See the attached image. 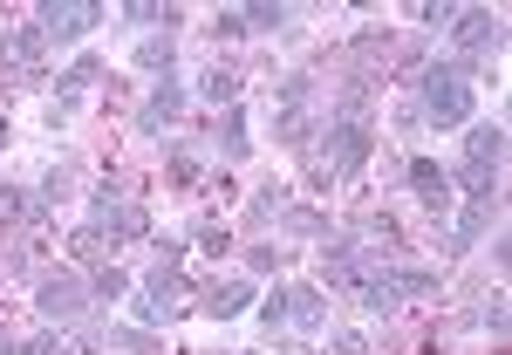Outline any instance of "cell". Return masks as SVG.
Wrapping results in <instances>:
<instances>
[{"label":"cell","instance_id":"1","mask_svg":"<svg viewBox=\"0 0 512 355\" xmlns=\"http://www.w3.org/2000/svg\"><path fill=\"white\" fill-rule=\"evenodd\" d=\"M417 117H431L437 130L472 123V69H458V62L424 69V103H417Z\"/></svg>","mask_w":512,"mask_h":355},{"label":"cell","instance_id":"2","mask_svg":"<svg viewBox=\"0 0 512 355\" xmlns=\"http://www.w3.org/2000/svg\"><path fill=\"white\" fill-rule=\"evenodd\" d=\"M499 164H506V130H499V123H478L472 137H465V192H472V198H492Z\"/></svg>","mask_w":512,"mask_h":355},{"label":"cell","instance_id":"3","mask_svg":"<svg viewBox=\"0 0 512 355\" xmlns=\"http://www.w3.org/2000/svg\"><path fill=\"white\" fill-rule=\"evenodd\" d=\"M96 21H103L96 0H55V7H41V35L48 41H76V35H89Z\"/></svg>","mask_w":512,"mask_h":355},{"label":"cell","instance_id":"4","mask_svg":"<svg viewBox=\"0 0 512 355\" xmlns=\"http://www.w3.org/2000/svg\"><path fill=\"white\" fill-rule=\"evenodd\" d=\"M362 164H369V130L342 117L335 130H328V171H335V178H355Z\"/></svg>","mask_w":512,"mask_h":355},{"label":"cell","instance_id":"5","mask_svg":"<svg viewBox=\"0 0 512 355\" xmlns=\"http://www.w3.org/2000/svg\"><path fill=\"white\" fill-rule=\"evenodd\" d=\"M144 294H151V301H137L144 321H178L185 315V280H178V267H158V274L144 280Z\"/></svg>","mask_w":512,"mask_h":355},{"label":"cell","instance_id":"6","mask_svg":"<svg viewBox=\"0 0 512 355\" xmlns=\"http://www.w3.org/2000/svg\"><path fill=\"white\" fill-rule=\"evenodd\" d=\"M96 226L110 239H137L144 226H151V212L137 205V198H117V192H96Z\"/></svg>","mask_w":512,"mask_h":355},{"label":"cell","instance_id":"7","mask_svg":"<svg viewBox=\"0 0 512 355\" xmlns=\"http://www.w3.org/2000/svg\"><path fill=\"white\" fill-rule=\"evenodd\" d=\"M82 294H89V287H82L76 274H48V280L35 287V308H41L48 321H76V315H82Z\"/></svg>","mask_w":512,"mask_h":355},{"label":"cell","instance_id":"8","mask_svg":"<svg viewBox=\"0 0 512 355\" xmlns=\"http://www.w3.org/2000/svg\"><path fill=\"white\" fill-rule=\"evenodd\" d=\"M458 41L472 48V62H485V55H499V14H485V7H458Z\"/></svg>","mask_w":512,"mask_h":355},{"label":"cell","instance_id":"9","mask_svg":"<svg viewBox=\"0 0 512 355\" xmlns=\"http://www.w3.org/2000/svg\"><path fill=\"white\" fill-rule=\"evenodd\" d=\"M178 110H185V89H178V82H158V89H151V103L137 110V130H144V137H158L164 123H178Z\"/></svg>","mask_w":512,"mask_h":355},{"label":"cell","instance_id":"10","mask_svg":"<svg viewBox=\"0 0 512 355\" xmlns=\"http://www.w3.org/2000/svg\"><path fill=\"white\" fill-rule=\"evenodd\" d=\"M246 301H253V287H246V280H212L198 308H205L212 321H233V315H246Z\"/></svg>","mask_w":512,"mask_h":355},{"label":"cell","instance_id":"11","mask_svg":"<svg viewBox=\"0 0 512 355\" xmlns=\"http://www.w3.org/2000/svg\"><path fill=\"white\" fill-rule=\"evenodd\" d=\"M410 185H417V198H424V205H431L437 219H444V212H451V178H444V171H437L431 158H417V164H410Z\"/></svg>","mask_w":512,"mask_h":355},{"label":"cell","instance_id":"12","mask_svg":"<svg viewBox=\"0 0 512 355\" xmlns=\"http://www.w3.org/2000/svg\"><path fill=\"white\" fill-rule=\"evenodd\" d=\"M41 28H21V35H7L0 41V62H7V69H35V55H41Z\"/></svg>","mask_w":512,"mask_h":355},{"label":"cell","instance_id":"13","mask_svg":"<svg viewBox=\"0 0 512 355\" xmlns=\"http://www.w3.org/2000/svg\"><path fill=\"white\" fill-rule=\"evenodd\" d=\"M321 315H328V301H321L315 287H294V294H287V321H294V328H321Z\"/></svg>","mask_w":512,"mask_h":355},{"label":"cell","instance_id":"14","mask_svg":"<svg viewBox=\"0 0 512 355\" xmlns=\"http://www.w3.org/2000/svg\"><path fill=\"white\" fill-rule=\"evenodd\" d=\"M171 62H178V41L171 35H151L144 48H137V69H171Z\"/></svg>","mask_w":512,"mask_h":355},{"label":"cell","instance_id":"15","mask_svg":"<svg viewBox=\"0 0 512 355\" xmlns=\"http://www.w3.org/2000/svg\"><path fill=\"white\" fill-rule=\"evenodd\" d=\"M96 69H103V62H96V55H82L76 69H69V76H62V96H82V89H89V82H96Z\"/></svg>","mask_w":512,"mask_h":355},{"label":"cell","instance_id":"16","mask_svg":"<svg viewBox=\"0 0 512 355\" xmlns=\"http://www.w3.org/2000/svg\"><path fill=\"white\" fill-rule=\"evenodd\" d=\"M219 144H226V158H246V151H253V137H246V117H226V137H219Z\"/></svg>","mask_w":512,"mask_h":355},{"label":"cell","instance_id":"17","mask_svg":"<svg viewBox=\"0 0 512 355\" xmlns=\"http://www.w3.org/2000/svg\"><path fill=\"white\" fill-rule=\"evenodd\" d=\"M123 287H130V280H123L117 267H96V280H89V294H96V301H117Z\"/></svg>","mask_w":512,"mask_h":355},{"label":"cell","instance_id":"18","mask_svg":"<svg viewBox=\"0 0 512 355\" xmlns=\"http://www.w3.org/2000/svg\"><path fill=\"white\" fill-rule=\"evenodd\" d=\"M103 342H110V349H130V355H158V349H151V335H137V328H110Z\"/></svg>","mask_w":512,"mask_h":355},{"label":"cell","instance_id":"19","mask_svg":"<svg viewBox=\"0 0 512 355\" xmlns=\"http://www.w3.org/2000/svg\"><path fill=\"white\" fill-rule=\"evenodd\" d=\"M205 96H212V103H233V96H239V76L212 69V76H205Z\"/></svg>","mask_w":512,"mask_h":355},{"label":"cell","instance_id":"20","mask_svg":"<svg viewBox=\"0 0 512 355\" xmlns=\"http://www.w3.org/2000/svg\"><path fill=\"white\" fill-rule=\"evenodd\" d=\"M239 21H253V28H280V21H287V7H267V0H260V7H246Z\"/></svg>","mask_w":512,"mask_h":355},{"label":"cell","instance_id":"21","mask_svg":"<svg viewBox=\"0 0 512 355\" xmlns=\"http://www.w3.org/2000/svg\"><path fill=\"white\" fill-rule=\"evenodd\" d=\"M89 349H96V335H82L76 349H69V342H55V335H48V342H41V349H35V355H89Z\"/></svg>","mask_w":512,"mask_h":355},{"label":"cell","instance_id":"22","mask_svg":"<svg viewBox=\"0 0 512 355\" xmlns=\"http://www.w3.org/2000/svg\"><path fill=\"white\" fill-rule=\"evenodd\" d=\"M158 14H164L158 0H130V7H123V21H158Z\"/></svg>","mask_w":512,"mask_h":355},{"label":"cell","instance_id":"23","mask_svg":"<svg viewBox=\"0 0 512 355\" xmlns=\"http://www.w3.org/2000/svg\"><path fill=\"white\" fill-rule=\"evenodd\" d=\"M287 233H321V212H287Z\"/></svg>","mask_w":512,"mask_h":355},{"label":"cell","instance_id":"24","mask_svg":"<svg viewBox=\"0 0 512 355\" xmlns=\"http://www.w3.org/2000/svg\"><path fill=\"white\" fill-rule=\"evenodd\" d=\"M0 355H21V342H14V335H7V328H0Z\"/></svg>","mask_w":512,"mask_h":355},{"label":"cell","instance_id":"25","mask_svg":"<svg viewBox=\"0 0 512 355\" xmlns=\"http://www.w3.org/2000/svg\"><path fill=\"white\" fill-rule=\"evenodd\" d=\"M0 144H7V123H0Z\"/></svg>","mask_w":512,"mask_h":355}]
</instances>
